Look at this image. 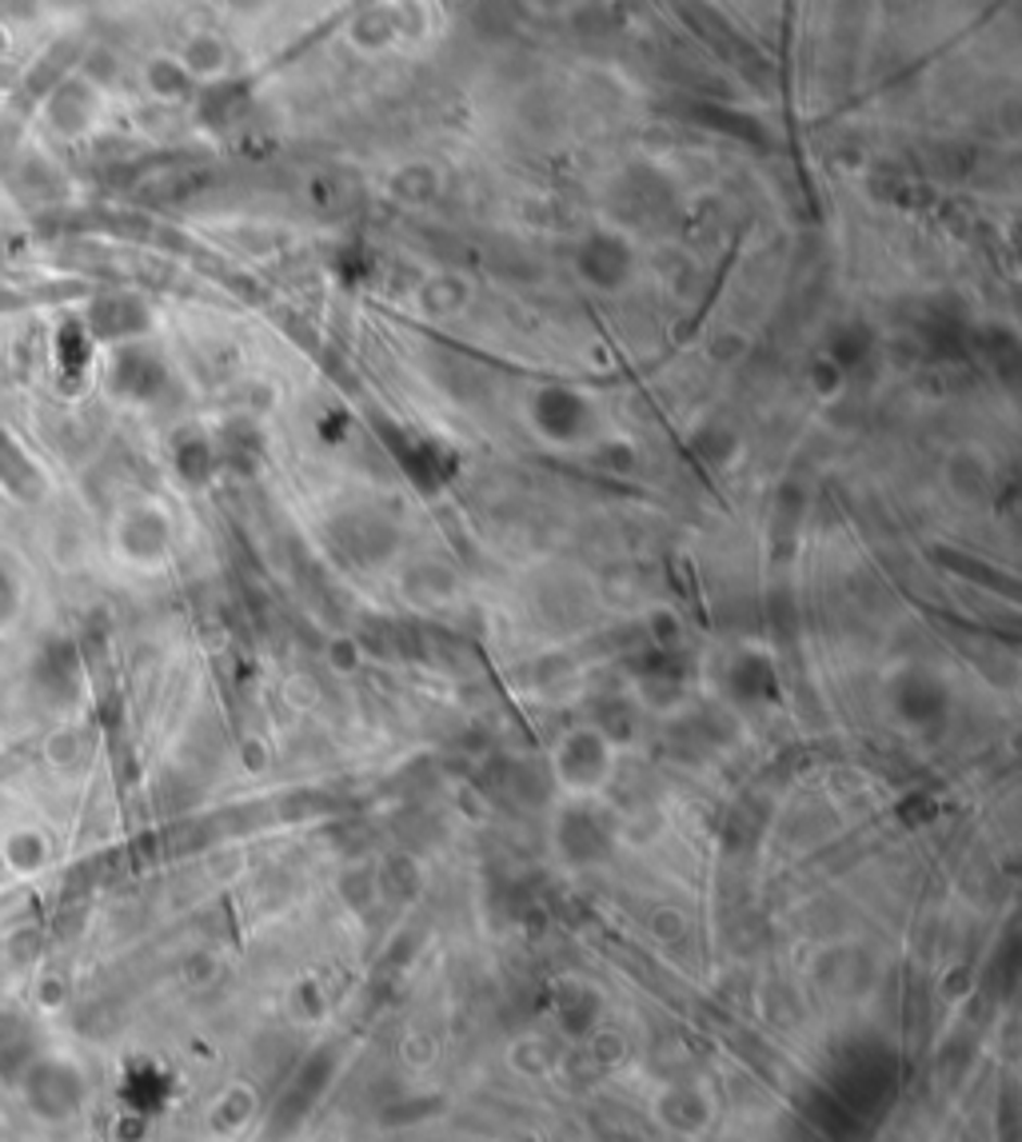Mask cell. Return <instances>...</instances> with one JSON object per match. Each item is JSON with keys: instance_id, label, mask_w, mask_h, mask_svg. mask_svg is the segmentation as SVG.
Here are the masks:
<instances>
[{"instance_id": "obj_1", "label": "cell", "mask_w": 1022, "mask_h": 1142, "mask_svg": "<svg viewBox=\"0 0 1022 1142\" xmlns=\"http://www.w3.org/2000/svg\"><path fill=\"white\" fill-rule=\"evenodd\" d=\"M528 424L543 443L552 448H576L595 431V412L588 396L567 388V384H547L531 396Z\"/></svg>"}, {"instance_id": "obj_2", "label": "cell", "mask_w": 1022, "mask_h": 1142, "mask_svg": "<svg viewBox=\"0 0 1022 1142\" xmlns=\"http://www.w3.org/2000/svg\"><path fill=\"white\" fill-rule=\"evenodd\" d=\"M611 767H616V751H611L604 731H595V727H579L555 748V779L576 799L600 795L611 779Z\"/></svg>"}, {"instance_id": "obj_3", "label": "cell", "mask_w": 1022, "mask_h": 1142, "mask_svg": "<svg viewBox=\"0 0 1022 1142\" xmlns=\"http://www.w3.org/2000/svg\"><path fill=\"white\" fill-rule=\"evenodd\" d=\"M635 264H640L635 244L616 228H595L576 248V272L583 276V284H592L600 292L628 288L631 276H635Z\"/></svg>"}, {"instance_id": "obj_4", "label": "cell", "mask_w": 1022, "mask_h": 1142, "mask_svg": "<svg viewBox=\"0 0 1022 1142\" xmlns=\"http://www.w3.org/2000/svg\"><path fill=\"white\" fill-rule=\"evenodd\" d=\"M867 352H871V332H867V328H859V324H847V328H838L835 340L827 344L823 360H831V364H835V368L847 376V372L855 368V364H859Z\"/></svg>"}]
</instances>
